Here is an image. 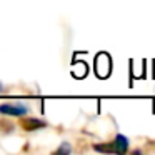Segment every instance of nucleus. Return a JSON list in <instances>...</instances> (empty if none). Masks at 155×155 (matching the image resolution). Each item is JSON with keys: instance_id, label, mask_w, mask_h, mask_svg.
Returning a JSON list of instances; mask_svg holds the SVG:
<instances>
[{"instance_id": "nucleus-3", "label": "nucleus", "mask_w": 155, "mask_h": 155, "mask_svg": "<svg viewBox=\"0 0 155 155\" xmlns=\"http://www.w3.org/2000/svg\"><path fill=\"white\" fill-rule=\"evenodd\" d=\"M112 147H114L115 153H124V152H127V148H128L127 137H124V135H117L115 140L112 142Z\"/></svg>"}, {"instance_id": "nucleus-1", "label": "nucleus", "mask_w": 155, "mask_h": 155, "mask_svg": "<svg viewBox=\"0 0 155 155\" xmlns=\"http://www.w3.org/2000/svg\"><path fill=\"white\" fill-rule=\"evenodd\" d=\"M110 57H108L107 54H98L97 58H95V70H97L98 77L105 78L108 77V74H110Z\"/></svg>"}, {"instance_id": "nucleus-4", "label": "nucleus", "mask_w": 155, "mask_h": 155, "mask_svg": "<svg viewBox=\"0 0 155 155\" xmlns=\"http://www.w3.org/2000/svg\"><path fill=\"white\" fill-rule=\"evenodd\" d=\"M22 127L25 130H37V128L45 127V124L42 120H37V118H24L22 120Z\"/></svg>"}, {"instance_id": "nucleus-2", "label": "nucleus", "mask_w": 155, "mask_h": 155, "mask_svg": "<svg viewBox=\"0 0 155 155\" xmlns=\"http://www.w3.org/2000/svg\"><path fill=\"white\" fill-rule=\"evenodd\" d=\"M28 108L25 105H12V104H4L0 105V114L4 115H25Z\"/></svg>"}, {"instance_id": "nucleus-5", "label": "nucleus", "mask_w": 155, "mask_h": 155, "mask_svg": "<svg viewBox=\"0 0 155 155\" xmlns=\"http://www.w3.org/2000/svg\"><path fill=\"white\" fill-rule=\"evenodd\" d=\"M0 92H2V85H0Z\"/></svg>"}]
</instances>
